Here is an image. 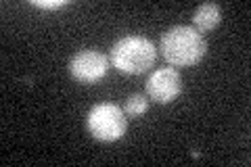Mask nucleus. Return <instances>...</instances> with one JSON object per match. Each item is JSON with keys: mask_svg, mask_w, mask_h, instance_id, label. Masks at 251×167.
<instances>
[{"mask_svg": "<svg viewBox=\"0 0 251 167\" xmlns=\"http://www.w3.org/2000/svg\"><path fill=\"white\" fill-rule=\"evenodd\" d=\"M31 4L40 6V9H61V6H65L67 2L65 0H34Z\"/></svg>", "mask_w": 251, "mask_h": 167, "instance_id": "obj_8", "label": "nucleus"}, {"mask_svg": "<svg viewBox=\"0 0 251 167\" xmlns=\"http://www.w3.org/2000/svg\"><path fill=\"white\" fill-rule=\"evenodd\" d=\"M109 59L99 50H82L69 63V73L82 84H94L107 73Z\"/></svg>", "mask_w": 251, "mask_h": 167, "instance_id": "obj_4", "label": "nucleus"}, {"mask_svg": "<svg viewBox=\"0 0 251 167\" xmlns=\"http://www.w3.org/2000/svg\"><path fill=\"white\" fill-rule=\"evenodd\" d=\"M88 130L97 140L113 142L120 140L126 130H128V119H126L124 111L115 105H97L88 113Z\"/></svg>", "mask_w": 251, "mask_h": 167, "instance_id": "obj_3", "label": "nucleus"}, {"mask_svg": "<svg viewBox=\"0 0 251 167\" xmlns=\"http://www.w3.org/2000/svg\"><path fill=\"white\" fill-rule=\"evenodd\" d=\"M220 19H222V15H220V6L214 4V2H203L193 15V21H195L197 31H211L214 27H218Z\"/></svg>", "mask_w": 251, "mask_h": 167, "instance_id": "obj_6", "label": "nucleus"}, {"mask_svg": "<svg viewBox=\"0 0 251 167\" xmlns=\"http://www.w3.org/2000/svg\"><path fill=\"white\" fill-rule=\"evenodd\" d=\"M155 59H157L155 46L147 38L140 36L122 38L111 48V65L117 71H122V73H130V75L145 73V71L153 67Z\"/></svg>", "mask_w": 251, "mask_h": 167, "instance_id": "obj_2", "label": "nucleus"}, {"mask_svg": "<svg viewBox=\"0 0 251 167\" xmlns=\"http://www.w3.org/2000/svg\"><path fill=\"white\" fill-rule=\"evenodd\" d=\"M147 109H149V102L143 94H132L128 98V102H126V113L132 115V117L147 113Z\"/></svg>", "mask_w": 251, "mask_h": 167, "instance_id": "obj_7", "label": "nucleus"}, {"mask_svg": "<svg viewBox=\"0 0 251 167\" xmlns=\"http://www.w3.org/2000/svg\"><path fill=\"white\" fill-rule=\"evenodd\" d=\"M207 44L193 27H174L161 38V54L174 67H191L205 57Z\"/></svg>", "mask_w": 251, "mask_h": 167, "instance_id": "obj_1", "label": "nucleus"}, {"mask_svg": "<svg viewBox=\"0 0 251 167\" xmlns=\"http://www.w3.org/2000/svg\"><path fill=\"white\" fill-rule=\"evenodd\" d=\"M182 92V77L174 67L157 69L147 79V94L159 105H168Z\"/></svg>", "mask_w": 251, "mask_h": 167, "instance_id": "obj_5", "label": "nucleus"}]
</instances>
